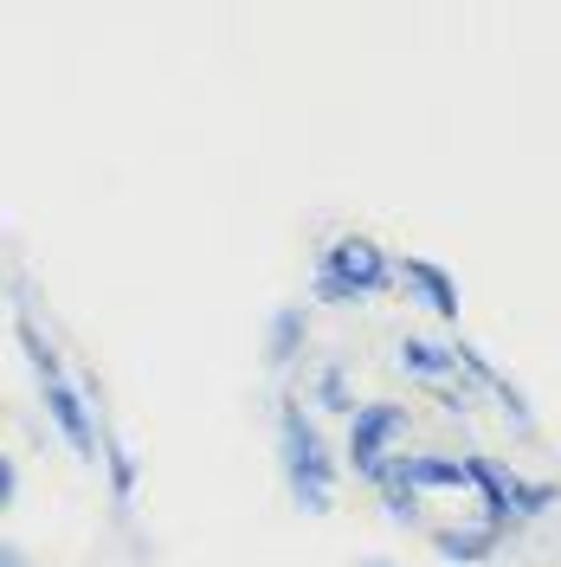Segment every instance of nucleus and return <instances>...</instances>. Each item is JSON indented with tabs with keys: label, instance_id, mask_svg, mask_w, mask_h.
<instances>
[{
	"label": "nucleus",
	"instance_id": "nucleus-12",
	"mask_svg": "<svg viewBox=\"0 0 561 567\" xmlns=\"http://www.w3.org/2000/svg\"><path fill=\"white\" fill-rule=\"evenodd\" d=\"M13 484H20V471H13V458H0V509L13 503Z\"/></svg>",
	"mask_w": 561,
	"mask_h": 567
},
{
	"label": "nucleus",
	"instance_id": "nucleus-3",
	"mask_svg": "<svg viewBox=\"0 0 561 567\" xmlns=\"http://www.w3.org/2000/svg\"><path fill=\"white\" fill-rule=\"evenodd\" d=\"M407 406H394V400H375V406H355L349 420V464L355 477H381L387 464H394V439H407Z\"/></svg>",
	"mask_w": 561,
	"mask_h": 567
},
{
	"label": "nucleus",
	"instance_id": "nucleus-8",
	"mask_svg": "<svg viewBox=\"0 0 561 567\" xmlns=\"http://www.w3.org/2000/svg\"><path fill=\"white\" fill-rule=\"evenodd\" d=\"M304 336H310V317L297 303H284L278 317H272V368H290L297 349H304Z\"/></svg>",
	"mask_w": 561,
	"mask_h": 567
},
{
	"label": "nucleus",
	"instance_id": "nucleus-7",
	"mask_svg": "<svg viewBox=\"0 0 561 567\" xmlns=\"http://www.w3.org/2000/svg\"><path fill=\"white\" fill-rule=\"evenodd\" d=\"M497 542H503L497 523H478V529H432V548H439L446 561H484V555H497Z\"/></svg>",
	"mask_w": 561,
	"mask_h": 567
},
{
	"label": "nucleus",
	"instance_id": "nucleus-5",
	"mask_svg": "<svg viewBox=\"0 0 561 567\" xmlns=\"http://www.w3.org/2000/svg\"><path fill=\"white\" fill-rule=\"evenodd\" d=\"M400 368H407L414 381H426V388H452L458 381V354L446 349V342H426V336H407V342H400Z\"/></svg>",
	"mask_w": 561,
	"mask_h": 567
},
{
	"label": "nucleus",
	"instance_id": "nucleus-4",
	"mask_svg": "<svg viewBox=\"0 0 561 567\" xmlns=\"http://www.w3.org/2000/svg\"><path fill=\"white\" fill-rule=\"evenodd\" d=\"M45 406H52V425L71 439V452H78V458H98V425H91V413H84V393L71 388L65 374L45 381Z\"/></svg>",
	"mask_w": 561,
	"mask_h": 567
},
{
	"label": "nucleus",
	"instance_id": "nucleus-10",
	"mask_svg": "<svg viewBox=\"0 0 561 567\" xmlns=\"http://www.w3.org/2000/svg\"><path fill=\"white\" fill-rule=\"evenodd\" d=\"M104 458H110V477H116V496H130L136 491V458H130V445H123L116 432L104 439Z\"/></svg>",
	"mask_w": 561,
	"mask_h": 567
},
{
	"label": "nucleus",
	"instance_id": "nucleus-13",
	"mask_svg": "<svg viewBox=\"0 0 561 567\" xmlns=\"http://www.w3.org/2000/svg\"><path fill=\"white\" fill-rule=\"evenodd\" d=\"M0 567H20V555H13V548H0Z\"/></svg>",
	"mask_w": 561,
	"mask_h": 567
},
{
	"label": "nucleus",
	"instance_id": "nucleus-1",
	"mask_svg": "<svg viewBox=\"0 0 561 567\" xmlns=\"http://www.w3.org/2000/svg\"><path fill=\"white\" fill-rule=\"evenodd\" d=\"M278 439H284V477H290L297 503H304L310 516H329V496H336V464H329L323 432L304 420V406H284Z\"/></svg>",
	"mask_w": 561,
	"mask_h": 567
},
{
	"label": "nucleus",
	"instance_id": "nucleus-11",
	"mask_svg": "<svg viewBox=\"0 0 561 567\" xmlns=\"http://www.w3.org/2000/svg\"><path fill=\"white\" fill-rule=\"evenodd\" d=\"M316 400H323L329 413H355V400H349V381H343V368H323V374H316Z\"/></svg>",
	"mask_w": 561,
	"mask_h": 567
},
{
	"label": "nucleus",
	"instance_id": "nucleus-14",
	"mask_svg": "<svg viewBox=\"0 0 561 567\" xmlns=\"http://www.w3.org/2000/svg\"><path fill=\"white\" fill-rule=\"evenodd\" d=\"M368 567H387V561H368Z\"/></svg>",
	"mask_w": 561,
	"mask_h": 567
},
{
	"label": "nucleus",
	"instance_id": "nucleus-2",
	"mask_svg": "<svg viewBox=\"0 0 561 567\" xmlns=\"http://www.w3.org/2000/svg\"><path fill=\"white\" fill-rule=\"evenodd\" d=\"M387 278H394L387 251L375 246V239H361V233H343L336 246L323 251L316 297H323V303H355V297H375V290H387Z\"/></svg>",
	"mask_w": 561,
	"mask_h": 567
},
{
	"label": "nucleus",
	"instance_id": "nucleus-6",
	"mask_svg": "<svg viewBox=\"0 0 561 567\" xmlns=\"http://www.w3.org/2000/svg\"><path fill=\"white\" fill-rule=\"evenodd\" d=\"M400 284L420 297L432 317H458V284L446 278L439 265H426V258H407V265H400Z\"/></svg>",
	"mask_w": 561,
	"mask_h": 567
},
{
	"label": "nucleus",
	"instance_id": "nucleus-9",
	"mask_svg": "<svg viewBox=\"0 0 561 567\" xmlns=\"http://www.w3.org/2000/svg\"><path fill=\"white\" fill-rule=\"evenodd\" d=\"M555 503V484H523V477H510V516H542Z\"/></svg>",
	"mask_w": 561,
	"mask_h": 567
}]
</instances>
